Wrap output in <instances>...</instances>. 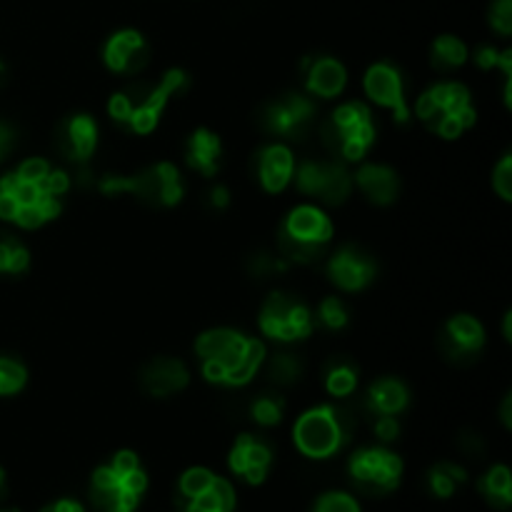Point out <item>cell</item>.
<instances>
[{
	"mask_svg": "<svg viewBox=\"0 0 512 512\" xmlns=\"http://www.w3.org/2000/svg\"><path fill=\"white\" fill-rule=\"evenodd\" d=\"M195 355L200 358L203 378L213 385L243 388L265 365L268 350L263 340L245 338L230 328L205 330L195 340Z\"/></svg>",
	"mask_w": 512,
	"mask_h": 512,
	"instance_id": "obj_1",
	"label": "cell"
},
{
	"mask_svg": "<svg viewBox=\"0 0 512 512\" xmlns=\"http://www.w3.org/2000/svg\"><path fill=\"white\" fill-rule=\"evenodd\" d=\"M70 188V178L63 170H50L45 183H28L15 173L0 178V220L35 230L60 215V195Z\"/></svg>",
	"mask_w": 512,
	"mask_h": 512,
	"instance_id": "obj_2",
	"label": "cell"
},
{
	"mask_svg": "<svg viewBox=\"0 0 512 512\" xmlns=\"http://www.w3.org/2000/svg\"><path fill=\"white\" fill-rule=\"evenodd\" d=\"M185 88H188V75L183 70H168L155 85H135L123 93H115L108 100V113L123 128L148 135L160 123V115L170 100Z\"/></svg>",
	"mask_w": 512,
	"mask_h": 512,
	"instance_id": "obj_3",
	"label": "cell"
},
{
	"mask_svg": "<svg viewBox=\"0 0 512 512\" xmlns=\"http://www.w3.org/2000/svg\"><path fill=\"white\" fill-rule=\"evenodd\" d=\"M415 113L430 133L445 140H455L475 125V108L470 90L463 83L443 80L425 90L418 98Z\"/></svg>",
	"mask_w": 512,
	"mask_h": 512,
	"instance_id": "obj_4",
	"label": "cell"
},
{
	"mask_svg": "<svg viewBox=\"0 0 512 512\" xmlns=\"http://www.w3.org/2000/svg\"><path fill=\"white\" fill-rule=\"evenodd\" d=\"M333 220L315 205H298L288 213L278 235L280 258L285 263L308 265L323 255L325 245L333 240Z\"/></svg>",
	"mask_w": 512,
	"mask_h": 512,
	"instance_id": "obj_5",
	"label": "cell"
},
{
	"mask_svg": "<svg viewBox=\"0 0 512 512\" xmlns=\"http://www.w3.org/2000/svg\"><path fill=\"white\" fill-rule=\"evenodd\" d=\"M355 423L348 410L335 405H318L305 410L293 428L295 445L303 455L313 460L330 458L338 453L353 435Z\"/></svg>",
	"mask_w": 512,
	"mask_h": 512,
	"instance_id": "obj_6",
	"label": "cell"
},
{
	"mask_svg": "<svg viewBox=\"0 0 512 512\" xmlns=\"http://www.w3.org/2000/svg\"><path fill=\"white\" fill-rule=\"evenodd\" d=\"M320 135H323V143L330 153L338 155L340 160H348V163H358L375 143L373 113H370L368 105L358 103V100L343 103L325 120Z\"/></svg>",
	"mask_w": 512,
	"mask_h": 512,
	"instance_id": "obj_7",
	"label": "cell"
},
{
	"mask_svg": "<svg viewBox=\"0 0 512 512\" xmlns=\"http://www.w3.org/2000/svg\"><path fill=\"white\" fill-rule=\"evenodd\" d=\"M103 195H135L138 200L150 205H178L183 200V178L173 163H155L135 175H105L100 180Z\"/></svg>",
	"mask_w": 512,
	"mask_h": 512,
	"instance_id": "obj_8",
	"label": "cell"
},
{
	"mask_svg": "<svg viewBox=\"0 0 512 512\" xmlns=\"http://www.w3.org/2000/svg\"><path fill=\"white\" fill-rule=\"evenodd\" d=\"M258 325L270 340L295 343L313 333V315H310L308 305L300 303L293 295L273 293L260 308Z\"/></svg>",
	"mask_w": 512,
	"mask_h": 512,
	"instance_id": "obj_9",
	"label": "cell"
},
{
	"mask_svg": "<svg viewBox=\"0 0 512 512\" xmlns=\"http://www.w3.org/2000/svg\"><path fill=\"white\" fill-rule=\"evenodd\" d=\"M293 178L300 193L325 205H343L353 190V175L340 160H305Z\"/></svg>",
	"mask_w": 512,
	"mask_h": 512,
	"instance_id": "obj_10",
	"label": "cell"
},
{
	"mask_svg": "<svg viewBox=\"0 0 512 512\" xmlns=\"http://www.w3.org/2000/svg\"><path fill=\"white\" fill-rule=\"evenodd\" d=\"M260 125L268 133L283 140H300L308 135L315 120V103L303 93H285L270 100L258 115Z\"/></svg>",
	"mask_w": 512,
	"mask_h": 512,
	"instance_id": "obj_11",
	"label": "cell"
},
{
	"mask_svg": "<svg viewBox=\"0 0 512 512\" xmlns=\"http://www.w3.org/2000/svg\"><path fill=\"white\" fill-rule=\"evenodd\" d=\"M350 475L360 488L388 493L403 478V460L385 448H365L350 458Z\"/></svg>",
	"mask_w": 512,
	"mask_h": 512,
	"instance_id": "obj_12",
	"label": "cell"
},
{
	"mask_svg": "<svg viewBox=\"0 0 512 512\" xmlns=\"http://www.w3.org/2000/svg\"><path fill=\"white\" fill-rule=\"evenodd\" d=\"M365 95H368L373 103H378L380 108L393 110L395 120L400 123H408L410 120V108L408 100H405V85L403 75L395 65L390 63H375L365 70Z\"/></svg>",
	"mask_w": 512,
	"mask_h": 512,
	"instance_id": "obj_13",
	"label": "cell"
},
{
	"mask_svg": "<svg viewBox=\"0 0 512 512\" xmlns=\"http://www.w3.org/2000/svg\"><path fill=\"white\" fill-rule=\"evenodd\" d=\"M378 275L373 255L358 245H345L328 260V278L345 293H360L368 288Z\"/></svg>",
	"mask_w": 512,
	"mask_h": 512,
	"instance_id": "obj_14",
	"label": "cell"
},
{
	"mask_svg": "<svg viewBox=\"0 0 512 512\" xmlns=\"http://www.w3.org/2000/svg\"><path fill=\"white\" fill-rule=\"evenodd\" d=\"M485 348V328L478 318L468 313L453 315L440 333V350L453 363H470Z\"/></svg>",
	"mask_w": 512,
	"mask_h": 512,
	"instance_id": "obj_15",
	"label": "cell"
},
{
	"mask_svg": "<svg viewBox=\"0 0 512 512\" xmlns=\"http://www.w3.org/2000/svg\"><path fill=\"white\" fill-rule=\"evenodd\" d=\"M150 48L143 35L133 28L118 30L108 38L103 48V60L108 70L118 75H135L148 65Z\"/></svg>",
	"mask_w": 512,
	"mask_h": 512,
	"instance_id": "obj_16",
	"label": "cell"
},
{
	"mask_svg": "<svg viewBox=\"0 0 512 512\" xmlns=\"http://www.w3.org/2000/svg\"><path fill=\"white\" fill-rule=\"evenodd\" d=\"M60 153L73 163H88L93 158L95 148H98V123L90 115L78 113L65 118L58 125V135H55Z\"/></svg>",
	"mask_w": 512,
	"mask_h": 512,
	"instance_id": "obj_17",
	"label": "cell"
},
{
	"mask_svg": "<svg viewBox=\"0 0 512 512\" xmlns=\"http://www.w3.org/2000/svg\"><path fill=\"white\" fill-rule=\"evenodd\" d=\"M270 460H273V453H270V448L263 440L255 438V435H240L235 440L233 450H230L228 463L230 470L235 475H240L245 483L260 485L265 480V475H268Z\"/></svg>",
	"mask_w": 512,
	"mask_h": 512,
	"instance_id": "obj_18",
	"label": "cell"
},
{
	"mask_svg": "<svg viewBox=\"0 0 512 512\" xmlns=\"http://www.w3.org/2000/svg\"><path fill=\"white\" fill-rule=\"evenodd\" d=\"M190 373L180 360L175 358H155L140 373V385L153 398H170L188 388Z\"/></svg>",
	"mask_w": 512,
	"mask_h": 512,
	"instance_id": "obj_19",
	"label": "cell"
},
{
	"mask_svg": "<svg viewBox=\"0 0 512 512\" xmlns=\"http://www.w3.org/2000/svg\"><path fill=\"white\" fill-rule=\"evenodd\" d=\"M295 175V158L288 145L273 143L265 145L258 155V178L263 190L278 195L293 183Z\"/></svg>",
	"mask_w": 512,
	"mask_h": 512,
	"instance_id": "obj_20",
	"label": "cell"
},
{
	"mask_svg": "<svg viewBox=\"0 0 512 512\" xmlns=\"http://www.w3.org/2000/svg\"><path fill=\"white\" fill-rule=\"evenodd\" d=\"M305 65H308L305 68V88L318 98H338L348 85V70L338 58L320 55V58H310Z\"/></svg>",
	"mask_w": 512,
	"mask_h": 512,
	"instance_id": "obj_21",
	"label": "cell"
},
{
	"mask_svg": "<svg viewBox=\"0 0 512 512\" xmlns=\"http://www.w3.org/2000/svg\"><path fill=\"white\" fill-rule=\"evenodd\" d=\"M355 185L360 193L375 205H390L400 195V178L393 168L380 163H368L355 173Z\"/></svg>",
	"mask_w": 512,
	"mask_h": 512,
	"instance_id": "obj_22",
	"label": "cell"
},
{
	"mask_svg": "<svg viewBox=\"0 0 512 512\" xmlns=\"http://www.w3.org/2000/svg\"><path fill=\"white\" fill-rule=\"evenodd\" d=\"M185 163L203 178L218 175L220 163H223V143H220L218 135L208 128L195 130L185 145Z\"/></svg>",
	"mask_w": 512,
	"mask_h": 512,
	"instance_id": "obj_23",
	"label": "cell"
},
{
	"mask_svg": "<svg viewBox=\"0 0 512 512\" xmlns=\"http://www.w3.org/2000/svg\"><path fill=\"white\" fill-rule=\"evenodd\" d=\"M410 405V390L398 378H380L368 388V408L375 415H400Z\"/></svg>",
	"mask_w": 512,
	"mask_h": 512,
	"instance_id": "obj_24",
	"label": "cell"
},
{
	"mask_svg": "<svg viewBox=\"0 0 512 512\" xmlns=\"http://www.w3.org/2000/svg\"><path fill=\"white\" fill-rule=\"evenodd\" d=\"M468 60V45L455 35H440L435 38L433 48H430V63L435 70L445 73V70H455Z\"/></svg>",
	"mask_w": 512,
	"mask_h": 512,
	"instance_id": "obj_25",
	"label": "cell"
},
{
	"mask_svg": "<svg viewBox=\"0 0 512 512\" xmlns=\"http://www.w3.org/2000/svg\"><path fill=\"white\" fill-rule=\"evenodd\" d=\"M480 490H483V495L493 505H498V508H508L512 503L510 470L505 468V465H495V468H490L488 475L480 480Z\"/></svg>",
	"mask_w": 512,
	"mask_h": 512,
	"instance_id": "obj_26",
	"label": "cell"
},
{
	"mask_svg": "<svg viewBox=\"0 0 512 512\" xmlns=\"http://www.w3.org/2000/svg\"><path fill=\"white\" fill-rule=\"evenodd\" d=\"M358 388V368L348 360H338L325 370V390L335 398H348Z\"/></svg>",
	"mask_w": 512,
	"mask_h": 512,
	"instance_id": "obj_27",
	"label": "cell"
},
{
	"mask_svg": "<svg viewBox=\"0 0 512 512\" xmlns=\"http://www.w3.org/2000/svg\"><path fill=\"white\" fill-rule=\"evenodd\" d=\"M30 268V253L18 238H0V275H23Z\"/></svg>",
	"mask_w": 512,
	"mask_h": 512,
	"instance_id": "obj_28",
	"label": "cell"
},
{
	"mask_svg": "<svg viewBox=\"0 0 512 512\" xmlns=\"http://www.w3.org/2000/svg\"><path fill=\"white\" fill-rule=\"evenodd\" d=\"M265 363H268V378L275 385H293L303 375V363L293 353H275L270 360L265 358Z\"/></svg>",
	"mask_w": 512,
	"mask_h": 512,
	"instance_id": "obj_29",
	"label": "cell"
},
{
	"mask_svg": "<svg viewBox=\"0 0 512 512\" xmlns=\"http://www.w3.org/2000/svg\"><path fill=\"white\" fill-rule=\"evenodd\" d=\"M250 415H253L255 423L263 425V428L278 425L285 415V398H280V395L275 393L258 395V398L253 400V405H250Z\"/></svg>",
	"mask_w": 512,
	"mask_h": 512,
	"instance_id": "obj_30",
	"label": "cell"
},
{
	"mask_svg": "<svg viewBox=\"0 0 512 512\" xmlns=\"http://www.w3.org/2000/svg\"><path fill=\"white\" fill-rule=\"evenodd\" d=\"M28 383V370L20 360L0 355V398L18 395Z\"/></svg>",
	"mask_w": 512,
	"mask_h": 512,
	"instance_id": "obj_31",
	"label": "cell"
},
{
	"mask_svg": "<svg viewBox=\"0 0 512 512\" xmlns=\"http://www.w3.org/2000/svg\"><path fill=\"white\" fill-rule=\"evenodd\" d=\"M465 470L460 465L440 463L430 470V485H433V493L440 495V498H450V495L458 490L460 483H465Z\"/></svg>",
	"mask_w": 512,
	"mask_h": 512,
	"instance_id": "obj_32",
	"label": "cell"
},
{
	"mask_svg": "<svg viewBox=\"0 0 512 512\" xmlns=\"http://www.w3.org/2000/svg\"><path fill=\"white\" fill-rule=\"evenodd\" d=\"M318 318L328 330H343L345 325L350 323L348 308H345L343 300L335 298V295H330V298H325L323 303H320Z\"/></svg>",
	"mask_w": 512,
	"mask_h": 512,
	"instance_id": "obj_33",
	"label": "cell"
},
{
	"mask_svg": "<svg viewBox=\"0 0 512 512\" xmlns=\"http://www.w3.org/2000/svg\"><path fill=\"white\" fill-rule=\"evenodd\" d=\"M213 480H215V475L210 473V470L190 468L188 473L180 478V493H183L188 500H193V498H198V495H203L205 490L213 485Z\"/></svg>",
	"mask_w": 512,
	"mask_h": 512,
	"instance_id": "obj_34",
	"label": "cell"
},
{
	"mask_svg": "<svg viewBox=\"0 0 512 512\" xmlns=\"http://www.w3.org/2000/svg\"><path fill=\"white\" fill-rule=\"evenodd\" d=\"M313 512H360V508L348 493H325Z\"/></svg>",
	"mask_w": 512,
	"mask_h": 512,
	"instance_id": "obj_35",
	"label": "cell"
},
{
	"mask_svg": "<svg viewBox=\"0 0 512 512\" xmlns=\"http://www.w3.org/2000/svg\"><path fill=\"white\" fill-rule=\"evenodd\" d=\"M50 163L43 158H28L23 160V163L18 165V170H15V175L23 180H28V183H45V178L50 175Z\"/></svg>",
	"mask_w": 512,
	"mask_h": 512,
	"instance_id": "obj_36",
	"label": "cell"
},
{
	"mask_svg": "<svg viewBox=\"0 0 512 512\" xmlns=\"http://www.w3.org/2000/svg\"><path fill=\"white\" fill-rule=\"evenodd\" d=\"M493 188L498 190V195L505 200V203H510L512 200V155H505V158L498 163V168H495Z\"/></svg>",
	"mask_w": 512,
	"mask_h": 512,
	"instance_id": "obj_37",
	"label": "cell"
},
{
	"mask_svg": "<svg viewBox=\"0 0 512 512\" xmlns=\"http://www.w3.org/2000/svg\"><path fill=\"white\" fill-rule=\"evenodd\" d=\"M490 25L500 35L512 33V0H493V5H490Z\"/></svg>",
	"mask_w": 512,
	"mask_h": 512,
	"instance_id": "obj_38",
	"label": "cell"
},
{
	"mask_svg": "<svg viewBox=\"0 0 512 512\" xmlns=\"http://www.w3.org/2000/svg\"><path fill=\"white\" fill-rule=\"evenodd\" d=\"M398 433H400L398 415H378V420H375V435H378L383 443L395 440L398 438Z\"/></svg>",
	"mask_w": 512,
	"mask_h": 512,
	"instance_id": "obj_39",
	"label": "cell"
},
{
	"mask_svg": "<svg viewBox=\"0 0 512 512\" xmlns=\"http://www.w3.org/2000/svg\"><path fill=\"white\" fill-rule=\"evenodd\" d=\"M210 490H213L215 498H218L220 508H223L225 512H233V508H235V490H233V485L228 483V480L215 478L213 485H210Z\"/></svg>",
	"mask_w": 512,
	"mask_h": 512,
	"instance_id": "obj_40",
	"label": "cell"
},
{
	"mask_svg": "<svg viewBox=\"0 0 512 512\" xmlns=\"http://www.w3.org/2000/svg\"><path fill=\"white\" fill-rule=\"evenodd\" d=\"M285 268H288V263H285L283 258H270V255H258V258H253V273L260 275V278H265V275L270 273H278V270Z\"/></svg>",
	"mask_w": 512,
	"mask_h": 512,
	"instance_id": "obj_41",
	"label": "cell"
},
{
	"mask_svg": "<svg viewBox=\"0 0 512 512\" xmlns=\"http://www.w3.org/2000/svg\"><path fill=\"white\" fill-rule=\"evenodd\" d=\"M500 55L503 53H500L498 48H493V45H483V48L475 53V63H478L483 70H493L500 65Z\"/></svg>",
	"mask_w": 512,
	"mask_h": 512,
	"instance_id": "obj_42",
	"label": "cell"
},
{
	"mask_svg": "<svg viewBox=\"0 0 512 512\" xmlns=\"http://www.w3.org/2000/svg\"><path fill=\"white\" fill-rule=\"evenodd\" d=\"M113 470L118 475H123V473H130V470H135V468H140V463H138V455L135 453H130V450H123V453H118L113 458Z\"/></svg>",
	"mask_w": 512,
	"mask_h": 512,
	"instance_id": "obj_43",
	"label": "cell"
},
{
	"mask_svg": "<svg viewBox=\"0 0 512 512\" xmlns=\"http://www.w3.org/2000/svg\"><path fill=\"white\" fill-rule=\"evenodd\" d=\"M13 148H15L13 128H10L8 123H3V120H0V163H3V160L8 158V153Z\"/></svg>",
	"mask_w": 512,
	"mask_h": 512,
	"instance_id": "obj_44",
	"label": "cell"
},
{
	"mask_svg": "<svg viewBox=\"0 0 512 512\" xmlns=\"http://www.w3.org/2000/svg\"><path fill=\"white\" fill-rule=\"evenodd\" d=\"M210 203H213L215 208H228V205H230V193H228V188H223V185H218V188L210 190Z\"/></svg>",
	"mask_w": 512,
	"mask_h": 512,
	"instance_id": "obj_45",
	"label": "cell"
},
{
	"mask_svg": "<svg viewBox=\"0 0 512 512\" xmlns=\"http://www.w3.org/2000/svg\"><path fill=\"white\" fill-rule=\"evenodd\" d=\"M510 405H512V398L508 395V398H505V403H503V423H505V428H510V425H512V420H510Z\"/></svg>",
	"mask_w": 512,
	"mask_h": 512,
	"instance_id": "obj_46",
	"label": "cell"
},
{
	"mask_svg": "<svg viewBox=\"0 0 512 512\" xmlns=\"http://www.w3.org/2000/svg\"><path fill=\"white\" fill-rule=\"evenodd\" d=\"M3 493H5V473L3 468H0V498H3Z\"/></svg>",
	"mask_w": 512,
	"mask_h": 512,
	"instance_id": "obj_47",
	"label": "cell"
},
{
	"mask_svg": "<svg viewBox=\"0 0 512 512\" xmlns=\"http://www.w3.org/2000/svg\"><path fill=\"white\" fill-rule=\"evenodd\" d=\"M3 75H5V65H3V60H0V80H3Z\"/></svg>",
	"mask_w": 512,
	"mask_h": 512,
	"instance_id": "obj_48",
	"label": "cell"
},
{
	"mask_svg": "<svg viewBox=\"0 0 512 512\" xmlns=\"http://www.w3.org/2000/svg\"><path fill=\"white\" fill-rule=\"evenodd\" d=\"M40 512H55V510H53V505H48V508H43Z\"/></svg>",
	"mask_w": 512,
	"mask_h": 512,
	"instance_id": "obj_49",
	"label": "cell"
},
{
	"mask_svg": "<svg viewBox=\"0 0 512 512\" xmlns=\"http://www.w3.org/2000/svg\"><path fill=\"white\" fill-rule=\"evenodd\" d=\"M213 512H223V510H213Z\"/></svg>",
	"mask_w": 512,
	"mask_h": 512,
	"instance_id": "obj_50",
	"label": "cell"
}]
</instances>
